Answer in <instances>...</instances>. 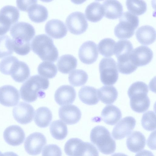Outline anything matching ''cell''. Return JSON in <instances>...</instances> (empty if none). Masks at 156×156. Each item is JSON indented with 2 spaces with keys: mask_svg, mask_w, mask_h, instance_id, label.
Segmentation results:
<instances>
[{
  "mask_svg": "<svg viewBox=\"0 0 156 156\" xmlns=\"http://www.w3.org/2000/svg\"><path fill=\"white\" fill-rule=\"evenodd\" d=\"M49 81L46 78L36 75L30 76L22 85L20 89L21 97L28 102L35 101L38 98L45 97L44 90L48 88Z\"/></svg>",
  "mask_w": 156,
  "mask_h": 156,
  "instance_id": "1",
  "label": "cell"
},
{
  "mask_svg": "<svg viewBox=\"0 0 156 156\" xmlns=\"http://www.w3.org/2000/svg\"><path fill=\"white\" fill-rule=\"evenodd\" d=\"M31 47L33 51L43 61L54 62L58 58V51L53 40L45 34L36 36L31 42Z\"/></svg>",
  "mask_w": 156,
  "mask_h": 156,
  "instance_id": "2",
  "label": "cell"
},
{
  "mask_svg": "<svg viewBox=\"0 0 156 156\" xmlns=\"http://www.w3.org/2000/svg\"><path fill=\"white\" fill-rule=\"evenodd\" d=\"M148 87L142 81L133 83L128 90L130 98V105L131 109L137 113H143L146 111L150 105V100L147 96Z\"/></svg>",
  "mask_w": 156,
  "mask_h": 156,
  "instance_id": "3",
  "label": "cell"
},
{
  "mask_svg": "<svg viewBox=\"0 0 156 156\" xmlns=\"http://www.w3.org/2000/svg\"><path fill=\"white\" fill-rule=\"evenodd\" d=\"M91 142L102 154H110L115 151V141L108 130L104 126H98L91 130L90 136Z\"/></svg>",
  "mask_w": 156,
  "mask_h": 156,
  "instance_id": "4",
  "label": "cell"
},
{
  "mask_svg": "<svg viewBox=\"0 0 156 156\" xmlns=\"http://www.w3.org/2000/svg\"><path fill=\"white\" fill-rule=\"evenodd\" d=\"M119 20V23L114 29L115 36L119 39H127L132 37L139 25L138 17L126 11L122 14Z\"/></svg>",
  "mask_w": 156,
  "mask_h": 156,
  "instance_id": "5",
  "label": "cell"
},
{
  "mask_svg": "<svg viewBox=\"0 0 156 156\" xmlns=\"http://www.w3.org/2000/svg\"><path fill=\"white\" fill-rule=\"evenodd\" d=\"M65 153L68 156H99L96 147L92 144L75 138L69 139L64 146Z\"/></svg>",
  "mask_w": 156,
  "mask_h": 156,
  "instance_id": "6",
  "label": "cell"
},
{
  "mask_svg": "<svg viewBox=\"0 0 156 156\" xmlns=\"http://www.w3.org/2000/svg\"><path fill=\"white\" fill-rule=\"evenodd\" d=\"M101 81L105 85H112L117 82L119 73L115 61L112 58H104L99 65Z\"/></svg>",
  "mask_w": 156,
  "mask_h": 156,
  "instance_id": "7",
  "label": "cell"
},
{
  "mask_svg": "<svg viewBox=\"0 0 156 156\" xmlns=\"http://www.w3.org/2000/svg\"><path fill=\"white\" fill-rule=\"evenodd\" d=\"M66 23L70 32L76 35L83 33L88 27L84 14L78 11L73 12L69 15L66 18Z\"/></svg>",
  "mask_w": 156,
  "mask_h": 156,
  "instance_id": "8",
  "label": "cell"
},
{
  "mask_svg": "<svg viewBox=\"0 0 156 156\" xmlns=\"http://www.w3.org/2000/svg\"><path fill=\"white\" fill-rule=\"evenodd\" d=\"M35 29L30 24L23 22L16 23L11 27L10 34L14 39L30 42L35 34Z\"/></svg>",
  "mask_w": 156,
  "mask_h": 156,
  "instance_id": "9",
  "label": "cell"
},
{
  "mask_svg": "<svg viewBox=\"0 0 156 156\" xmlns=\"http://www.w3.org/2000/svg\"><path fill=\"white\" fill-rule=\"evenodd\" d=\"M46 143V139L42 133L34 132L26 138L24 144L25 150L30 155H36L41 153Z\"/></svg>",
  "mask_w": 156,
  "mask_h": 156,
  "instance_id": "10",
  "label": "cell"
},
{
  "mask_svg": "<svg viewBox=\"0 0 156 156\" xmlns=\"http://www.w3.org/2000/svg\"><path fill=\"white\" fill-rule=\"evenodd\" d=\"M136 124V120L133 117L128 116L123 118L113 128L112 136L116 140L124 138L131 134Z\"/></svg>",
  "mask_w": 156,
  "mask_h": 156,
  "instance_id": "11",
  "label": "cell"
},
{
  "mask_svg": "<svg viewBox=\"0 0 156 156\" xmlns=\"http://www.w3.org/2000/svg\"><path fill=\"white\" fill-rule=\"evenodd\" d=\"M34 110L30 104L24 102H20L13 109L15 119L21 124H26L33 120Z\"/></svg>",
  "mask_w": 156,
  "mask_h": 156,
  "instance_id": "12",
  "label": "cell"
},
{
  "mask_svg": "<svg viewBox=\"0 0 156 156\" xmlns=\"http://www.w3.org/2000/svg\"><path fill=\"white\" fill-rule=\"evenodd\" d=\"M98 53L97 44L94 41H88L84 42L80 46L78 56L82 62L90 64L97 60Z\"/></svg>",
  "mask_w": 156,
  "mask_h": 156,
  "instance_id": "13",
  "label": "cell"
},
{
  "mask_svg": "<svg viewBox=\"0 0 156 156\" xmlns=\"http://www.w3.org/2000/svg\"><path fill=\"white\" fill-rule=\"evenodd\" d=\"M20 99L18 90L15 87L5 85L0 87V104L8 107L15 106Z\"/></svg>",
  "mask_w": 156,
  "mask_h": 156,
  "instance_id": "14",
  "label": "cell"
},
{
  "mask_svg": "<svg viewBox=\"0 0 156 156\" xmlns=\"http://www.w3.org/2000/svg\"><path fill=\"white\" fill-rule=\"evenodd\" d=\"M153 57L152 50L147 46L141 45L136 48L130 55L132 62L137 67L147 65Z\"/></svg>",
  "mask_w": 156,
  "mask_h": 156,
  "instance_id": "15",
  "label": "cell"
},
{
  "mask_svg": "<svg viewBox=\"0 0 156 156\" xmlns=\"http://www.w3.org/2000/svg\"><path fill=\"white\" fill-rule=\"evenodd\" d=\"M58 114L62 121L70 125L77 123L81 116V113L79 108L73 105L61 107L59 109Z\"/></svg>",
  "mask_w": 156,
  "mask_h": 156,
  "instance_id": "16",
  "label": "cell"
},
{
  "mask_svg": "<svg viewBox=\"0 0 156 156\" xmlns=\"http://www.w3.org/2000/svg\"><path fill=\"white\" fill-rule=\"evenodd\" d=\"M25 134L23 129L17 125L8 126L3 132L5 141L12 146H17L22 144L25 139Z\"/></svg>",
  "mask_w": 156,
  "mask_h": 156,
  "instance_id": "17",
  "label": "cell"
},
{
  "mask_svg": "<svg viewBox=\"0 0 156 156\" xmlns=\"http://www.w3.org/2000/svg\"><path fill=\"white\" fill-rule=\"evenodd\" d=\"M76 96L75 90L73 87L69 85H63L56 90L54 98L56 103L62 106L73 103Z\"/></svg>",
  "mask_w": 156,
  "mask_h": 156,
  "instance_id": "18",
  "label": "cell"
},
{
  "mask_svg": "<svg viewBox=\"0 0 156 156\" xmlns=\"http://www.w3.org/2000/svg\"><path fill=\"white\" fill-rule=\"evenodd\" d=\"M45 32L49 36L55 39L65 37L67 32V29L62 21L53 19L48 21L45 27Z\"/></svg>",
  "mask_w": 156,
  "mask_h": 156,
  "instance_id": "19",
  "label": "cell"
},
{
  "mask_svg": "<svg viewBox=\"0 0 156 156\" xmlns=\"http://www.w3.org/2000/svg\"><path fill=\"white\" fill-rule=\"evenodd\" d=\"M102 6L104 16L108 19H116L120 17L122 14L123 6L118 1H105Z\"/></svg>",
  "mask_w": 156,
  "mask_h": 156,
  "instance_id": "20",
  "label": "cell"
},
{
  "mask_svg": "<svg viewBox=\"0 0 156 156\" xmlns=\"http://www.w3.org/2000/svg\"><path fill=\"white\" fill-rule=\"evenodd\" d=\"M146 138L140 131H133L128 136L126 141L128 149L131 151L136 153L144 148L146 144Z\"/></svg>",
  "mask_w": 156,
  "mask_h": 156,
  "instance_id": "21",
  "label": "cell"
},
{
  "mask_svg": "<svg viewBox=\"0 0 156 156\" xmlns=\"http://www.w3.org/2000/svg\"><path fill=\"white\" fill-rule=\"evenodd\" d=\"M137 40L141 44L149 45L155 40L156 31L152 27L145 25L138 28L136 32Z\"/></svg>",
  "mask_w": 156,
  "mask_h": 156,
  "instance_id": "22",
  "label": "cell"
},
{
  "mask_svg": "<svg viewBox=\"0 0 156 156\" xmlns=\"http://www.w3.org/2000/svg\"><path fill=\"white\" fill-rule=\"evenodd\" d=\"M30 74L28 65L24 62L18 60L13 66L10 75L16 82L22 83L28 78Z\"/></svg>",
  "mask_w": 156,
  "mask_h": 156,
  "instance_id": "23",
  "label": "cell"
},
{
  "mask_svg": "<svg viewBox=\"0 0 156 156\" xmlns=\"http://www.w3.org/2000/svg\"><path fill=\"white\" fill-rule=\"evenodd\" d=\"M122 114L119 109L113 105L106 106L101 113V118L106 124L113 125L121 119Z\"/></svg>",
  "mask_w": 156,
  "mask_h": 156,
  "instance_id": "24",
  "label": "cell"
},
{
  "mask_svg": "<svg viewBox=\"0 0 156 156\" xmlns=\"http://www.w3.org/2000/svg\"><path fill=\"white\" fill-rule=\"evenodd\" d=\"M80 100L83 103L88 105H94L99 101L98 90L90 86L82 87L78 93Z\"/></svg>",
  "mask_w": 156,
  "mask_h": 156,
  "instance_id": "25",
  "label": "cell"
},
{
  "mask_svg": "<svg viewBox=\"0 0 156 156\" xmlns=\"http://www.w3.org/2000/svg\"><path fill=\"white\" fill-rule=\"evenodd\" d=\"M76 58L70 54L61 56L58 60L57 66L58 70L64 74H68L76 68L77 66Z\"/></svg>",
  "mask_w": 156,
  "mask_h": 156,
  "instance_id": "26",
  "label": "cell"
},
{
  "mask_svg": "<svg viewBox=\"0 0 156 156\" xmlns=\"http://www.w3.org/2000/svg\"><path fill=\"white\" fill-rule=\"evenodd\" d=\"M85 13L89 21L93 22L99 21L104 16L102 5L98 1L91 2L86 7Z\"/></svg>",
  "mask_w": 156,
  "mask_h": 156,
  "instance_id": "27",
  "label": "cell"
},
{
  "mask_svg": "<svg viewBox=\"0 0 156 156\" xmlns=\"http://www.w3.org/2000/svg\"><path fill=\"white\" fill-rule=\"evenodd\" d=\"M52 118L51 111L47 107H41L35 112L34 121L36 125L41 128H45L50 123Z\"/></svg>",
  "mask_w": 156,
  "mask_h": 156,
  "instance_id": "28",
  "label": "cell"
},
{
  "mask_svg": "<svg viewBox=\"0 0 156 156\" xmlns=\"http://www.w3.org/2000/svg\"><path fill=\"white\" fill-rule=\"evenodd\" d=\"M99 99L103 103L110 104L116 100L118 92L116 88L113 86H104L98 90Z\"/></svg>",
  "mask_w": 156,
  "mask_h": 156,
  "instance_id": "29",
  "label": "cell"
},
{
  "mask_svg": "<svg viewBox=\"0 0 156 156\" xmlns=\"http://www.w3.org/2000/svg\"><path fill=\"white\" fill-rule=\"evenodd\" d=\"M30 20L35 23H39L46 20L48 16L47 8L44 6L37 3L33 5L28 11Z\"/></svg>",
  "mask_w": 156,
  "mask_h": 156,
  "instance_id": "30",
  "label": "cell"
},
{
  "mask_svg": "<svg viewBox=\"0 0 156 156\" xmlns=\"http://www.w3.org/2000/svg\"><path fill=\"white\" fill-rule=\"evenodd\" d=\"M133 50V45L129 40L122 39L115 43L114 54L117 59L129 57Z\"/></svg>",
  "mask_w": 156,
  "mask_h": 156,
  "instance_id": "31",
  "label": "cell"
},
{
  "mask_svg": "<svg viewBox=\"0 0 156 156\" xmlns=\"http://www.w3.org/2000/svg\"><path fill=\"white\" fill-rule=\"evenodd\" d=\"M50 130L52 137L58 140L64 139L68 134L66 125L60 120L54 121L51 123Z\"/></svg>",
  "mask_w": 156,
  "mask_h": 156,
  "instance_id": "32",
  "label": "cell"
},
{
  "mask_svg": "<svg viewBox=\"0 0 156 156\" xmlns=\"http://www.w3.org/2000/svg\"><path fill=\"white\" fill-rule=\"evenodd\" d=\"M37 71L41 76L48 79H51L56 76L57 69L56 65L53 63L44 61L39 64Z\"/></svg>",
  "mask_w": 156,
  "mask_h": 156,
  "instance_id": "33",
  "label": "cell"
},
{
  "mask_svg": "<svg viewBox=\"0 0 156 156\" xmlns=\"http://www.w3.org/2000/svg\"><path fill=\"white\" fill-rule=\"evenodd\" d=\"M68 79L69 83L72 86H80L86 83L88 75L84 70L77 69L73 71L69 74Z\"/></svg>",
  "mask_w": 156,
  "mask_h": 156,
  "instance_id": "34",
  "label": "cell"
},
{
  "mask_svg": "<svg viewBox=\"0 0 156 156\" xmlns=\"http://www.w3.org/2000/svg\"><path fill=\"white\" fill-rule=\"evenodd\" d=\"M115 43V41L111 38H106L102 39L98 45L100 53L105 57L111 56L114 54Z\"/></svg>",
  "mask_w": 156,
  "mask_h": 156,
  "instance_id": "35",
  "label": "cell"
},
{
  "mask_svg": "<svg viewBox=\"0 0 156 156\" xmlns=\"http://www.w3.org/2000/svg\"><path fill=\"white\" fill-rule=\"evenodd\" d=\"M0 16L7 20L12 25L18 21L20 12L16 7L8 5L4 6L0 10Z\"/></svg>",
  "mask_w": 156,
  "mask_h": 156,
  "instance_id": "36",
  "label": "cell"
},
{
  "mask_svg": "<svg viewBox=\"0 0 156 156\" xmlns=\"http://www.w3.org/2000/svg\"><path fill=\"white\" fill-rule=\"evenodd\" d=\"M126 4L129 12L135 15H141L147 9V5L144 1L126 0Z\"/></svg>",
  "mask_w": 156,
  "mask_h": 156,
  "instance_id": "37",
  "label": "cell"
},
{
  "mask_svg": "<svg viewBox=\"0 0 156 156\" xmlns=\"http://www.w3.org/2000/svg\"><path fill=\"white\" fill-rule=\"evenodd\" d=\"M13 52L12 39L7 35L0 37V58L11 55Z\"/></svg>",
  "mask_w": 156,
  "mask_h": 156,
  "instance_id": "38",
  "label": "cell"
},
{
  "mask_svg": "<svg viewBox=\"0 0 156 156\" xmlns=\"http://www.w3.org/2000/svg\"><path fill=\"white\" fill-rule=\"evenodd\" d=\"M117 64L119 72L124 74H131L137 68V67L132 62L130 56L125 59L117 60Z\"/></svg>",
  "mask_w": 156,
  "mask_h": 156,
  "instance_id": "39",
  "label": "cell"
},
{
  "mask_svg": "<svg viewBox=\"0 0 156 156\" xmlns=\"http://www.w3.org/2000/svg\"><path fill=\"white\" fill-rule=\"evenodd\" d=\"M155 114L152 111H147L144 113L141 120L143 127L148 131L154 130L156 129Z\"/></svg>",
  "mask_w": 156,
  "mask_h": 156,
  "instance_id": "40",
  "label": "cell"
},
{
  "mask_svg": "<svg viewBox=\"0 0 156 156\" xmlns=\"http://www.w3.org/2000/svg\"><path fill=\"white\" fill-rule=\"evenodd\" d=\"M13 51L21 55H27L30 50V42H25L18 39H12Z\"/></svg>",
  "mask_w": 156,
  "mask_h": 156,
  "instance_id": "41",
  "label": "cell"
},
{
  "mask_svg": "<svg viewBox=\"0 0 156 156\" xmlns=\"http://www.w3.org/2000/svg\"><path fill=\"white\" fill-rule=\"evenodd\" d=\"M19 60L15 56H10L3 59L0 62V71L5 75H10L12 67Z\"/></svg>",
  "mask_w": 156,
  "mask_h": 156,
  "instance_id": "42",
  "label": "cell"
},
{
  "mask_svg": "<svg viewBox=\"0 0 156 156\" xmlns=\"http://www.w3.org/2000/svg\"><path fill=\"white\" fill-rule=\"evenodd\" d=\"M60 148L57 145L49 144L45 146L42 153V156H62Z\"/></svg>",
  "mask_w": 156,
  "mask_h": 156,
  "instance_id": "43",
  "label": "cell"
},
{
  "mask_svg": "<svg viewBox=\"0 0 156 156\" xmlns=\"http://www.w3.org/2000/svg\"><path fill=\"white\" fill-rule=\"evenodd\" d=\"M36 0L16 1L17 6L20 10L28 12L30 7L34 4L37 3Z\"/></svg>",
  "mask_w": 156,
  "mask_h": 156,
  "instance_id": "44",
  "label": "cell"
},
{
  "mask_svg": "<svg viewBox=\"0 0 156 156\" xmlns=\"http://www.w3.org/2000/svg\"><path fill=\"white\" fill-rule=\"evenodd\" d=\"M11 25L7 20L0 16V36L6 34L9 31Z\"/></svg>",
  "mask_w": 156,
  "mask_h": 156,
  "instance_id": "45",
  "label": "cell"
},
{
  "mask_svg": "<svg viewBox=\"0 0 156 156\" xmlns=\"http://www.w3.org/2000/svg\"><path fill=\"white\" fill-rule=\"evenodd\" d=\"M135 156H154L153 153L150 151L143 150L137 153Z\"/></svg>",
  "mask_w": 156,
  "mask_h": 156,
  "instance_id": "46",
  "label": "cell"
},
{
  "mask_svg": "<svg viewBox=\"0 0 156 156\" xmlns=\"http://www.w3.org/2000/svg\"><path fill=\"white\" fill-rule=\"evenodd\" d=\"M3 156H18L14 152L12 151L7 152L3 153Z\"/></svg>",
  "mask_w": 156,
  "mask_h": 156,
  "instance_id": "47",
  "label": "cell"
},
{
  "mask_svg": "<svg viewBox=\"0 0 156 156\" xmlns=\"http://www.w3.org/2000/svg\"><path fill=\"white\" fill-rule=\"evenodd\" d=\"M111 156H128L127 155L122 153H115L112 155Z\"/></svg>",
  "mask_w": 156,
  "mask_h": 156,
  "instance_id": "48",
  "label": "cell"
},
{
  "mask_svg": "<svg viewBox=\"0 0 156 156\" xmlns=\"http://www.w3.org/2000/svg\"><path fill=\"white\" fill-rule=\"evenodd\" d=\"M0 156H3V154L0 151Z\"/></svg>",
  "mask_w": 156,
  "mask_h": 156,
  "instance_id": "49",
  "label": "cell"
}]
</instances>
